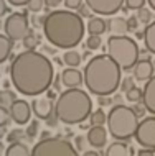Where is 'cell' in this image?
Masks as SVG:
<instances>
[{
    "instance_id": "cell-1",
    "label": "cell",
    "mask_w": 155,
    "mask_h": 156,
    "mask_svg": "<svg viewBox=\"0 0 155 156\" xmlns=\"http://www.w3.org/2000/svg\"><path fill=\"white\" fill-rule=\"evenodd\" d=\"M10 77L15 89L23 95H38L48 90L54 73L53 64L38 51H23L17 54L10 64Z\"/></svg>"
},
{
    "instance_id": "cell-2",
    "label": "cell",
    "mask_w": 155,
    "mask_h": 156,
    "mask_svg": "<svg viewBox=\"0 0 155 156\" xmlns=\"http://www.w3.org/2000/svg\"><path fill=\"white\" fill-rule=\"evenodd\" d=\"M45 38L60 49H73L83 41L84 22L71 10H54L43 18Z\"/></svg>"
},
{
    "instance_id": "cell-3",
    "label": "cell",
    "mask_w": 155,
    "mask_h": 156,
    "mask_svg": "<svg viewBox=\"0 0 155 156\" xmlns=\"http://www.w3.org/2000/svg\"><path fill=\"white\" fill-rule=\"evenodd\" d=\"M120 67L107 54L93 56L83 71V79L87 90L94 95H111L120 86Z\"/></svg>"
},
{
    "instance_id": "cell-4",
    "label": "cell",
    "mask_w": 155,
    "mask_h": 156,
    "mask_svg": "<svg viewBox=\"0 0 155 156\" xmlns=\"http://www.w3.org/2000/svg\"><path fill=\"white\" fill-rule=\"evenodd\" d=\"M93 110V102L87 92L81 89H68L61 92L54 104V115L66 125L83 123Z\"/></svg>"
},
{
    "instance_id": "cell-5",
    "label": "cell",
    "mask_w": 155,
    "mask_h": 156,
    "mask_svg": "<svg viewBox=\"0 0 155 156\" xmlns=\"http://www.w3.org/2000/svg\"><path fill=\"white\" fill-rule=\"evenodd\" d=\"M107 130L116 141H125L135 135L139 126V117L135 115L132 107L127 105H114L107 113Z\"/></svg>"
},
{
    "instance_id": "cell-6",
    "label": "cell",
    "mask_w": 155,
    "mask_h": 156,
    "mask_svg": "<svg viewBox=\"0 0 155 156\" xmlns=\"http://www.w3.org/2000/svg\"><path fill=\"white\" fill-rule=\"evenodd\" d=\"M139 46L129 36H111L107 40V56L120 67V71L134 69L139 61Z\"/></svg>"
},
{
    "instance_id": "cell-7",
    "label": "cell",
    "mask_w": 155,
    "mask_h": 156,
    "mask_svg": "<svg viewBox=\"0 0 155 156\" xmlns=\"http://www.w3.org/2000/svg\"><path fill=\"white\" fill-rule=\"evenodd\" d=\"M31 156H78L73 145L61 136L43 138L31 148Z\"/></svg>"
},
{
    "instance_id": "cell-8",
    "label": "cell",
    "mask_w": 155,
    "mask_h": 156,
    "mask_svg": "<svg viewBox=\"0 0 155 156\" xmlns=\"http://www.w3.org/2000/svg\"><path fill=\"white\" fill-rule=\"evenodd\" d=\"M3 31L5 36L10 38L12 41H23V38L28 33V18L25 13H10L7 16L5 23H3Z\"/></svg>"
},
{
    "instance_id": "cell-9",
    "label": "cell",
    "mask_w": 155,
    "mask_h": 156,
    "mask_svg": "<svg viewBox=\"0 0 155 156\" xmlns=\"http://www.w3.org/2000/svg\"><path fill=\"white\" fill-rule=\"evenodd\" d=\"M135 140L145 150H155V117H147L139 122L135 130Z\"/></svg>"
},
{
    "instance_id": "cell-10",
    "label": "cell",
    "mask_w": 155,
    "mask_h": 156,
    "mask_svg": "<svg viewBox=\"0 0 155 156\" xmlns=\"http://www.w3.org/2000/svg\"><path fill=\"white\" fill-rule=\"evenodd\" d=\"M86 7L98 15H114L122 8L124 0H84Z\"/></svg>"
},
{
    "instance_id": "cell-11",
    "label": "cell",
    "mask_w": 155,
    "mask_h": 156,
    "mask_svg": "<svg viewBox=\"0 0 155 156\" xmlns=\"http://www.w3.org/2000/svg\"><path fill=\"white\" fill-rule=\"evenodd\" d=\"M8 113H10V119L18 125H25L30 122L31 117V105L23 99H17L12 107L8 108Z\"/></svg>"
},
{
    "instance_id": "cell-12",
    "label": "cell",
    "mask_w": 155,
    "mask_h": 156,
    "mask_svg": "<svg viewBox=\"0 0 155 156\" xmlns=\"http://www.w3.org/2000/svg\"><path fill=\"white\" fill-rule=\"evenodd\" d=\"M142 104L145 110L152 113V117H155V76L145 82L142 89Z\"/></svg>"
},
{
    "instance_id": "cell-13",
    "label": "cell",
    "mask_w": 155,
    "mask_h": 156,
    "mask_svg": "<svg viewBox=\"0 0 155 156\" xmlns=\"http://www.w3.org/2000/svg\"><path fill=\"white\" fill-rule=\"evenodd\" d=\"M61 82L63 86H66L68 89H79L84 79H83V73L76 67H68L61 73Z\"/></svg>"
},
{
    "instance_id": "cell-14",
    "label": "cell",
    "mask_w": 155,
    "mask_h": 156,
    "mask_svg": "<svg viewBox=\"0 0 155 156\" xmlns=\"http://www.w3.org/2000/svg\"><path fill=\"white\" fill-rule=\"evenodd\" d=\"M31 112L36 115V119L48 120L51 113H54V107L50 99H35L31 104Z\"/></svg>"
},
{
    "instance_id": "cell-15",
    "label": "cell",
    "mask_w": 155,
    "mask_h": 156,
    "mask_svg": "<svg viewBox=\"0 0 155 156\" xmlns=\"http://www.w3.org/2000/svg\"><path fill=\"white\" fill-rule=\"evenodd\" d=\"M153 62L150 59H139L137 64L134 66V77L137 81H145L153 77Z\"/></svg>"
},
{
    "instance_id": "cell-16",
    "label": "cell",
    "mask_w": 155,
    "mask_h": 156,
    "mask_svg": "<svg viewBox=\"0 0 155 156\" xmlns=\"http://www.w3.org/2000/svg\"><path fill=\"white\" fill-rule=\"evenodd\" d=\"M87 143L94 148H102L107 141V132L104 126H93L87 132Z\"/></svg>"
},
{
    "instance_id": "cell-17",
    "label": "cell",
    "mask_w": 155,
    "mask_h": 156,
    "mask_svg": "<svg viewBox=\"0 0 155 156\" xmlns=\"http://www.w3.org/2000/svg\"><path fill=\"white\" fill-rule=\"evenodd\" d=\"M109 31L112 33V36H125V33L129 31L127 28V20L120 18V16H116V18H111L107 23Z\"/></svg>"
},
{
    "instance_id": "cell-18",
    "label": "cell",
    "mask_w": 155,
    "mask_h": 156,
    "mask_svg": "<svg viewBox=\"0 0 155 156\" xmlns=\"http://www.w3.org/2000/svg\"><path fill=\"white\" fill-rule=\"evenodd\" d=\"M132 154L134 150L129 148L124 141H114L106 150V156H132Z\"/></svg>"
},
{
    "instance_id": "cell-19",
    "label": "cell",
    "mask_w": 155,
    "mask_h": 156,
    "mask_svg": "<svg viewBox=\"0 0 155 156\" xmlns=\"http://www.w3.org/2000/svg\"><path fill=\"white\" fill-rule=\"evenodd\" d=\"M144 43L149 53L155 54V20L150 25H147L144 30Z\"/></svg>"
},
{
    "instance_id": "cell-20",
    "label": "cell",
    "mask_w": 155,
    "mask_h": 156,
    "mask_svg": "<svg viewBox=\"0 0 155 156\" xmlns=\"http://www.w3.org/2000/svg\"><path fill=\"white\" fill-rule=\"evenodd\" d=\"M106 28H107V23L102 18H99V16H94V18H91L87 22V31L93 36H101L106 31Z\"/></svg>"
},
{
    "instance_id": "cell-21",
    "label": "cell",
    "mask_w": 155,
    "mask_h": 156,
    "mask_svg": "<svg viewBox=\"0 0 155 156\" xmlns=\"http://www.w3.org/2000/svg\"><path fill=\"white\" fill-rule=\"evenodd\" d=\"M5 156H31V151L25 143H12L5 150Z\"/></svg>"
},
{
    "instance_id": "cell-22",
    "label": "cell",
    "mask_w": 155,
    "mask_h": 156,
    "mask_svg": "<svg viewBox=\"0 0 155 156\" xmlns=\"http://www.w3.org/2000/svg\"><path fill=\"white\" fill-rule=\"evenodd\" d=\"M12 48H13V41L0 33V62H5L8 59V56L12 53Z\"/></svg>"
},
{
    "instance_id": "cell-23",
    "label": "cell",
    "mask_w": 155,
    "mask_h": 156,
    "mask_svg": "<svg viewBox=\"0 0 155 156\" xmlns=\"http://www.w3.org/2000/svg\"><path fill=\"white\" fill-rule=\"evenodd\" d=\"M17 100V95L13 94L12 90H0V107L5 108V110H8V108L12 107V104H13Z\"/></svg>"
},
{
    "instance_id": "cell-24",
    "label": "cell",
    "mask_w": 155,
    "mask_h": 156,
    "mask_svg": "<svg viewBox=\"0 0 155 156\" xmlns=\"http://www.w3.org/2000/svg\"><path fill=\"white\" fill-rule=\"evenodd\" d=\"M38 44H40V38H38V35H36L35 31L28 30L27 36L23 38V46L27 48V51H35V48H36Z\"/></svg>"
},
{
    "instance_id": "cell-25",
    "label": "cell",
    "mask_w": 155,
    "mask_h": 156,
    "mask_svg": "<svg viewBox=\"0 0 155 156\" xmlns=\"http://www.w3.org/2000/svg\"><path fill=\"white\" fill-rule=\"evenodd\" d=\"M63 61H65V64H68L69 67H78L81 64V54L78 51H74V49H69V51L65 53Z\"/></svg>"
},
{
    "instance_id": "cell-26",
    "label": "cell",
    "mask_w": 155,
    "mask_h": 156,
    "mask_svg": "<svg viewBox=\"0 0 155 156\" xmlns=\"http://www.w3.org/2000/svg\"><path fill=\"white\" fill-rule=\"evenodd\" d=\"M106 120H107V115L101 110V108L91 113V125L93 126H102L106 123Z\"/></svg>"
},
{
    "instance_id": "cell-27",
    "label": "cell",
    "mask_w": 155,
    "mask_h": 156,
    "mask_svg": "<svg viewBox=\"0 0 155 156\" xmlns=\"http://www.w3.org/2000/svg\"><path fill=\"white\" fill-rule=\"evenodd\" d=\"M137 20H139L140 23H144L145 27L152 23V13H150L149 8L144 7V8H140V10H137Z\"/></svg>"
},
{
    "instance_id": "cell-28",
    "label": "cell",
    "mask_w": 155,
    "mask_h": 156,
    "mask_svg": "<svg viewBox=\"0 0 155 156\" xmlns=\"http://www.w3.org/2000/svg\"><path fill=\"white\" fill-rule=\"evenodd\" d=\"M125 99L129 102H139V100H142V89L140 87H132L129 92H125Z\"/></svg>"
},
{
    "instance_id": "cell-29",
    "label": "cell",
    "mask_w": 155,
    "mask_h": 156,
    "mask_svg": "<svg viewBox=\"0 0 155 156\" xmlns=\"http://www.w3.org/2000/svg\"><path fill=\"white\" fill-rule=\"evenodd\" d=\"M101 44H102L101 36H93V35H89V38L86 40V48H87V49H99V48H101Z\"/></svg>"
},
{
    "instance_id": "cell-30",
    "label": "cell",
    "mask_w": 155,
    "mask_h": 156,
    "mask_svg": "<svg viewBox=\"0 0 155 156\" xmlns=\"http://www.w3.org/2000/svg\"><path fill=\"white\" fill-rule=\"evenodd\" d=\"M22 138H25V132L23 130H12L10 133H7V140L12 143H20V140Z\"/></svg>"
},
{
    "instance_id": "cell-31",
    "label": "cell",
    "mask_w": 155,
    "mask_h": 156,
    "mask_svg": "<svg viewBox=\"0 0 155 156\" xmlns=\"http://www.w3.org/2000/svg\"><path fill=\"white\" fill-rule=\"evenodd\" d=\"M27 7H28V10H30V12H33V13H38V12L43 10L45 2H43V0H28Z\"/></svg>"
},
{
    "instance_id": "cell-32",
    "label": "cell",
    "mask_w": 155,
    "mask_h": 156,
    "mask_svg": "<svg viewBox=\"0 0 155 156\" xmlns=\"http://www.w3.org/2000/svg\"><path fill=\"white\" fill-rule=\"evenodd\" d=\"M124 2L129 10H140V8H144V3L147 0H124Z\"/></svg>"
},
{
    "instance_id": "cell-33",
    "label": "cell",
    "mask_w": 155,
    "mask_h": 156,
    "mask_svg": "<svg viewBox=\"0 0 155 156\" xmlns=\"http://www.w3.org/2000/svg\"><path fill=\"white\" fill-rule=\"evenodd\" d=\"M36 133H38V120H33L30 125H28L27 132H25V135H27L28 138H35Z\"/></svg>"
},
{
    "instance_id": "cell-34",
    "label": "cell",
    "mask_w": 155,
    "mask_h": 156,
    "mask_svg": "<svg viewBox=\"0 0 155 156\" xmlns=\"http://www.w3.org/2000/svg\"><path fill=\"white\" fill-rule=\"evenodd\" d=\"M119 87H120V90H122V92H129V90L132 89V87H135V86H134V79L125 77L124 81L120 82V86H119Z\"/></svg>"
},
{
    "instance_id": "cell-35",
    "label": "cell",
    "mask_w": 155,
    "mask_h": 156,
    "mask_svg": "<svg viewBox=\"0 0 155 156\" xmlns=\"http://www.w3.org/2000/svg\"><path fill=\"white\" fill-rule=\"evenodd\" d=\"M8 122H10V113H8V110L0 107V126H5Z\"/></svg>"
},
{
    "instance_id": "cell-36",
    "label": "cell",
    "mask_w": 155,
    "mask_h": 156,
    "mask_svg": "<svg viewBox=\"0 0 155 156\" xmlns=\"http://www.w3.org/2000/svg\"><path fill=\"white\" fill-rule=\"evenodd\" d=\"M81 3L83 0H65V5L69 8V10H78V8H81Z\"/></svg>"
},
{
    "instance_id": "cell-37",
    "label": "cell",
    "mask_w": 155,
    "mask_h": 156,
    "mask_svg": "<svg viewBox=\"0 0 155 156\" xmlns=\"http://www.w3.org/2000/svg\"><path fill=\"white\" fill-rule=\"evenodd\" d=\"M137 25H139L137 16H131V18H127V28H129V30H135Z\"/></svg>"
},
{
    "instance_id": "cell-38",
    "label": "cell",
    "mask_w": 155,
    "mask_h": 156,
    "mask_svg": "<svg viewBox=\"0 0 155 156\" xmlns=\"http://www.w3.org/2000/svg\"><path fill=\"white\" fill-rule=\"evenodd\" d=\"M45 2V7H50V8H54V7H58L60 3L63 2V0H43Z\"/></svg>"
},
{
    "instance_id": "cell-39",
    "label": "cell",
    "mask_w": 155,
    "mask_h": 156,
    "mask_svg": "<svg viewBox=\"0 0 155 156\" xmlns=\"http://www.w3.org/2000/svg\"><path fill=\"white\" fill-rule=\"evenodd\" d=\"M7 2L13 7H22V5H27L28 0H7Z\"/></svg>"
},
{
    "instance_id": "cell-40",
    "label": "cell",
    "mask_w": 155,
    "mask_h": 156,
    "mask_svg": "<svg viewBox=\"0 0 155 156\" xmlns=\"http://www.w3.org/2000/svg\"><path fill=\"white\" fill-rule=\"evenodd\" d=\"M8 7H7V0H0V16H3L7 13Z\"/></svg>"
},
{
    "instance_id": "cell-41",
    "label": "cell",
    "mask_w": 155,
    "mask_h": 156,
    "mask_svg": "<svg viewBox=\"0 0 155 156\" xmlns=\"http://www.w3.org/2000/svg\"><path fill=\"white\" fill-rule=\"evenodd\" d=\"M144 110H145V107H144V104H137L135 107H134V112H135V115L139 117V115H144Z\"/></svg>"
},
{
    "instance_id": "cell-42",
    "label": "cell",
    "mask_w": 155,
    "mask_h": 156,
    "mask_svg": "<svg viewBox=\"0 0 155 156\" xmlns=\"http://www.w3.org/2000/svg\"><path fill=\"white\" fill-rule=\"evenodd\" d=\"M137 156H155V153H153V150H145V148H142L139 153H137Z\"/></svg>"
},
{
    "instance_id": "cell-43",
    "label": "cell",
    "mask_w": 155,
    "mask_h": 156,
    "mask_svg": "<svg viewBox=\"0 0 155 156\" xmlns=\"http://www.w3.org/2000/svg\"><path fill=\"white\" fill-rule=\"evenodd\" d=\"M7 135V130H5V126H0V140H2L3 136Z\"/></svg>"
},
{
    "instance_id": "cell-44",
    "label": "cell",
    "mask_w": 155,
    "mask_h": 156,
    "mask_svg": "<svg viewBox=\"0 0 155 156\" xmlns=\"http://www.w3.org/2000/svg\"><path fill=\"white\" fill-rule=\"evenodd\" d=\"M83 156H99L98 153H96V151H84V154Z\"/></svg>"
},
{
    "instance_id": "cell-45",
    "label": "cell",
    "mask_w": 155,
    "mask_h": 156,
    "mask_svg": "<svg viewBox=\"0 0 155 156\" xmlns=\"http://www.w3.org/2000/svg\"><path fill=\"white\" fill-rule=\"evenodd\" d=\"M147 3H149V7L155 12V0H147Z\"/></svg>"
},
{
    "instance_id": "cell-46",
    "label": "cell",
    "mask_w": 155,
    "mask_h": 156,
    "mask_svg": "<svg viewBox=\"0 0 155 156\" xmlns=\"http://www.w3.org/2000/svg\"><path fill=\"white\" fill-rule=\"evenodd\" d=\"M2 151H3V143L0 141V153H2Z\"/></svg>"
}]
</instances>
